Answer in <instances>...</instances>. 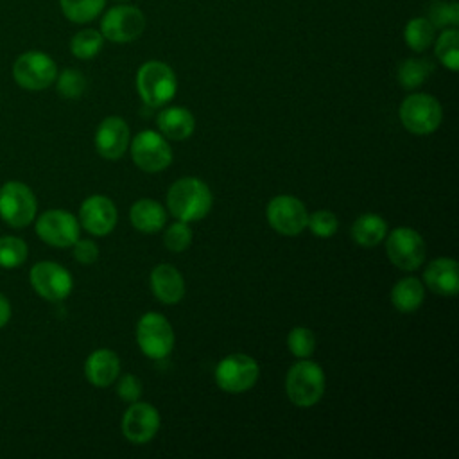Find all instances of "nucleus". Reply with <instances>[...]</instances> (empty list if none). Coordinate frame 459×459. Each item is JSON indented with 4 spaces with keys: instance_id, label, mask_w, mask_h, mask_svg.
<instances>
[{
    "instance_id": "nucleus-1",
    "label": "nucleus",
    "mask_w": 459,
    "mask_h": 459,
    "mask_svg": "<svg viewBox=\"0 0 459 459\" xmlns=\"http://www.w3.org/2000/svg\"><path fill=\"white\" fill-rule=\"evenodd\" d=\"M213 197L208 185L197 178H181L167 192V208L178 221H201L212 210Z\"/></svg>"
},
{
    "instance_id": "nucleus-2",
    "label": "nucleus",
    "mask_w": 459,
    "mask_h": 459,
    "mask_svg": "<svg viewBox=\"0 0 459 459\" xmlns=\"http://www.w3.org/2000/svg\"><path fill=\"white\" fill-rule=\"evenodd\" d=\"M136 90L140 99L151 106L160 108L174 99L178 79L174 70L163 61H147L136 72Z\"/></svg>"
},
{
    "instance_id": "nucleus-3",
    "label": "nucleus",
    "mask_w": 459,
    "mask_h": 459,
    "mask_svg": "<svg viewBox=\"0 0 459 459\" xmlns=\"http://www.w3.org/2000/svg\"><path fill=\"white\" fill-rule=\"evenodd\" d=\"M285 393L296 407L316 405L325 393L323 368L307 359L298 360L285 377Z\"/></svg>"
},
{
    "instance_id": "nucleus-4",
    "label": "nucleus",
    "mask_w": 459,
    "mask_h": 459,
    "mask_svg": "<svg viewBox=\"0 0 459 459\" xmlns=\"http://www.w3.org/2000/svg\"><path fill=\"white\" fill-rule=\"evenodd\" d=\"M398 115L409 133L430 134L439 127L443 109L436 97L429 93H411L402 100Z\"/></svg>"
},
{
    "instance_id": "nucleus-5",
    "label": "nucleus",
    "mask_w": 459,
    "mask_h": 459,
    "mask_svg": "<svg viewBox=\"0 0 459 459\" xmlns=\"http://www.w3.org/2000/svg\"><path fill=\"white\" fill-rule=\"evenodd\" d=\"M38 210L34 192L22 181H7L0 186V219L11 228L29 226Z\"/></svg>"
},
{
    "instance_id": "nucleus-6",
    "label": "nucleus",
    "mask_w": 459,
    "mask_h": 459,
    "mask_svg": "<svg viewBox=\"0 0 459 459\" xmlns=\"http://www.w3.org/2000/svg\"><path fill=\"white\" fill-rule=\"evenodd\" d=\"M13 77L23 90L39 91L56 81L57 66L48 54L41 50H27L16 57L13 65Z\"/></svg>"
},
{
    "instance_id": "nucleus-7",
    "label": "nucleus",
    "mask_w": 459,
    "mask_h": 459,
    "mask_svg": "<svg viewBox=\"0 0 459 459\" xmlns=\"http://www.w3.org/2000/svg\"><path fill=\"white\" fill-rule=\"evenodd\" d=\"M145 30V14L129 4H118L108 9L100 20V34L113 43H129Z\"/></svg>"
},
{
    "instance_id": "nucleus-8",
    "label": "nucleus",
    "mask_w": 459,
    "mask_h": 459,
    "mask_svg": "<svg viewBox=\"0 0 459 459\" xmlns=\"http://www.w3.org/2000/svg\"><path fill=\"white\" fill-rule=\"evenodd\" d=\"M138 348L149 359H165L174 348V330L165 316L147 312L136 325Z\"/></svg>"
},
{
    "instance_id": "nucleus-9",
    "label": "nucleus",
    "mask_w": 459,
    "mask_h": 459,
    "mask_svg": "<svg viewBox=\"0 0 459 459\" xmlns=\"http://www.w3.org/2000/svg\"><path fill=\"white\" fill-rule=\"evenodd\" d=\"M260 375L256 360L246 353H231L219 360L215 368V382L226 393L249 391Z\"/></svg>"
},
{
    "instance_id": "nucleus-10",
    "label": "nucleus",
    "mask_w": 459,
    "mask_h": 459,
    "mask_svg": "<svg viewBox=\"0 0 459 459\" xmlns=\"http://www.w3.org/2000/svg\"><path fill=\"white\" fill-rule=\"evenodd\" d=\"M385 237V253L398 269L414 271L423 264L427 247L423 237L416 230L409 226H400L391 230Z\"/></svg>"
},
{
    "instance_id": "nucleus-11",
    "label": "nucleus",
    "mask_w": 459,
    "mask_h": 459,
    "mask_svg": "<svg viewBox=\"0 0 459 459\" xmlns=\"http://www.w3.org/2000/svg\"><path fill=\"white\" fill-rule=\"evenodd\" d=\"M131 156L143 172H160L172 163V149L161 133L145 129L131 142Z\"/></svg>"
},
{
    "instance_id": "nucleus-12",
    "label": "nucleus",
    "mask_w": 459,
    "mask_h": 459,
    "mask_svg": "<svg viewBox=\"0 0 459 459\" xmlns=\"http://www.w3.org/2000/svg\"><path fill=\"white\" fill-rule=\"evenodd\" d=\"M265 217L269 226L285 237H296L307 228L308 212L305 204L294 195H276L269 201Z\"/></svg>"
},
{
    "instance_id": "nucleus-13",
    "label": "nucleus",
    "mask_w": 459,
    "mask_h": 459,
    "mask_svg": "<svg viewBox=\"0 0 459 459\" xmlns=\"http://www.w3.org/2000/svg\"><path fill=\"white\" fill-rule=\"evenodd\" d=\"M32 289L47 301H63L74 287L70 273L56 262H38L29 273Z\"/></svg>"
},
{
    "instance_id": "nucleus-14",
    "label": "nucleus",
    "mask_w": 459,
    "mask_h": 459,
    "mask_svg": "<svg viewBox=\"0 0 459 459\" xmlns=\"http://www.w3.org/2000/svg\"><path fill=\"white\" fill-rule=\"evenodd\" d=\"M38 237L54 247H70L79 238V221L66 210H47L36 221Z\"/></svg>"
},
{
    "instance_id": "nucleus-15",
    "label": "nucleus",
    "mask_w": 459,
    "mask_h": 459,
    "mask_svg": "<svg viewBox=\"0 0 459 459\" xmlns=\"http://www.w3.org/2000/svg\"><path fill=\"white\" fill-rule=\"evenodd\" d=\"M160 429V412L147 402H133L122 418V434L131 443L151 441Z\"/></svg>"
},
{
    "instance_id": "nucleus-16",
    "label": "nucleus",
    "mask_w": 459,
    "mask_h": 459,
    "mask_svg": "<svg viewBox=\"0 0 459 459\" xmlns=\"http://www.w3.org/2000/svg\"><path fill=\"white\" fill-rule=\"evenodd\" d=\"M118 219L115 203L106 195H90L79 208V224L91 235L104 237L111 233Z\"/></svg>"
},
{
    "instance_id": "nucleus-17",
    "label": "nucleus",
    "mask_w": 459,
    "mask_h": 459,
    "mask_svg": "<svg viewBox=\"0 0 459 459\" xmlns=\"http://www.w3.org/2000/svg\"><path fill=\"white\" fill-rule=\"evenodd\" d=\"M129 147V127L120 117H106L95 131V149L106 160H118Z\"/></svg>"
},
{
    "instance_id": "nucleus-18",
    "label": "nucleus",
    "mask_w": 459,
    "mask_h": 459,
    "mask_svg": "<svg viewBox=\"0 0 459 459\" xmlns=\"http://www.w3.org/2000/svg\"><path fill=\"white\" fill-rule=\"evenodd\" d=\"M425 285L439 296H455L459 292V265L454 258H434L425 273Z\"/></svg>"
},
{
    "instance_id": "nucleus-19",
    "label": "nucleus",
    "mask_w": 459,
    "mask_h": 459,
    "mask_svg": "<svg viewBox=\"0 0 459 459\" xmlns=\"http://www.w3.org/2000/svg\"><path fill=\"white\" fill-rule=\"evenodd\" d=\"M152 294L165 305H176L185 296V280L170 264H160L151 273Z\"/></svg>"
},
{
    "instance_id": "nucleus-20",
    "label": "nucleus",
    "mask_w": 459,
    "mask_h": 459,
    "mask_svg": "<svg viewBox=\"0 0 459 459\" xmlns=\"http://www.w3.org/2000/svg\"><path fill=\"white\" fill-rule=\"evenodd\" d=\"M120 373V360L118 355L111 350L100 348L88 355L84 362V375L90 384L95 387H108L111 385Z\"/></svg>"
},
{
    "instance_id": "nucleus-21",
    "label": "nucleus",
    "mask_w": 459,
    "mask_h": 459,
    "mask_svg": "<svg viewBox=\"0 0 459 459\" xmlns=\"http://www.w3.org/2000/svg\"><path fill=\"white\" fill-rule=\"evenodd\" d=\"M156 126L165 138L181 142V140H186L194 133L195 120H194V115L186 108L172 106V108L163 109L158 115Z\"/></svg>"
},
{
    "instance_id": "nucleus-22",
    "label": "nucleus",
    "mask_w": 459,
    "mask_h": 459,
    "mask_svg": "<svg viewBox=\"0 0 459 459\" xmlns=\"http://www.w3.org/2000/svg\"><path fill=\"white\" fill-rule=\"evenodd\" d=\"M131 224L142 233H156L167 222L165 208L154 199H138L129 212Z\"/></svg>"
},
{
    "instance_id": "nucleus-23",
    "label": "nucleus",
    "mask_w": 459,
    "mask_h": 459,
    "mask_svg": "<svg viewBox=\"0 0 459 459\" xmlns=\"http://www.w3.org/2000/svg\"><path fill=\"white\" fill-rule=\"evenodd\" d=\"M387 235V222L378 213H362L351 224V238L362 247L380 244Z\"/></svg>"
},
{
    "instance_id": "nucleus-24",
    "label": "nucleus",
    "mask_w": 459,
    "mask_h": 459,
    "mask_svg": "<svg viewBox=\"0 0 459 459\" xmlns=\"http://www.w3.org/2000/svg\"><path fill=\"white\" fill-rule=\"evenodd\" d=\"M423 299H425V289L421 281L414 276L398 280L391 289V303L398 312H403V314L414 312L416 308L421 307Z\"/></svg>"
},
{
    "instance_id": "nucleus-25",
    "label": "nucleus",
    "mask_w": 459,
    "mask_h": 459,
    "mask_svg": "<svg viewBox=\"0 0 459 459\" xmlns=\"http://www.w3.org/2000/svg\"><path fill=\"white\" fill-rule=\"evenodd\" d=\"M434 38H436V27L427 16H416L405 23L403 39L411 50L414 52L427 50L434 43Z\"/></svg>"
},
{
    "instance_id": "nucleus-26",
    "label": "nucleus",
    "mask_w": 459,
    "mask_h": 459,
    "mask_svg": "<svg viewBox=\"0 0 459 459\" xmlns=\"http://www.w3.org/2000/svg\"><path fill=\"white\" fill-rule=\"evenodd\" d=\"M108 0H59L61 13L72 23L93 22L104 11Z\"/></svg>"
},
{
    "instance_id": "nucleus-27",
    "label": "nucleus",
    "mask_w": 459,
    "mask_h": 459,
    "mask_svg": "<svg viewBox=\"0 0 459 459\" xmlns=\"http://www.w3.org/2000/svg\"><path fill=\"white\" fill-rule=\"evenodd\" d=\"M436 57L450 72L459 68V30L457 27H446L436 39Z\"/></svg>"
},
{
    "instance_id": "nucleus-28",
    "label": "nucleus",
    "mask_w": 459,
    "mask_h": 459,
    "mask_svg": "<svg viewBox=\"0 0 459 459\" xmlns=\"http://www.w3.org/2000/svg\"><path fill=\"white\" fill-rule=\"evenodd\" d=\"M104 45V36L97 29H82L70 39V52L77 59H93Z\"/></svg>"
},
{
    "instance_id": "nucleus-29",
    "label": "nucleus",
    "mask_w": 459,
    "mask_h": 459,
    "mask_svg": "<svg viewBox=\"0 0 459 459\" xmlns=\"http://www.w3.org/2000/svg\"><path fill=\"white\" fill-rule=\"evenodd\" d=\"M432 63L427 59H420V57H411L405 59L403 63H400L398 66V82L402 84V88L405 90H412L418 88L420 84L425 82V79L429 77V74L432 72Z\"/></svg>"
},
{
    "instance_id": "nucleus-30",
    "label": "nucleus",
    "mask_w": 459,
    "mask_h": 459,
    "mask_svg": "<svg viewBox=\"0 0 459 459\" xmlns=\"http://www.w3.org/2000/svg\"><path fill=\"white\" fill-rule=\"evenodd\" d=\"M27 244L13 235L0 237V267L14 269L27 260Z\"/></svg>"
},
{
    "instance_id": "nucleus-31",
    "label": "nucleus",
    "mask_w": 459,
    "mask_h": 459,
    "mask_svg": "<svg viewBox=\"0 0 459 459\" xmlns=\"http://www.w3.org/2000/svg\"><path fill=\"white\" fill-rule=\"evenodd\" d=\"M287 348L298 359H308L316 350V335L307 326H294L287 335Z\"/></svg>"
},
{
    "instance_id": "nucleus-32",
    "label": "nucleus",
    "mask_w": 459,
    "mask_h": 459,
    "mask_svg": "<svg viewBox=\"0 0 459 459\" xmlns=\"http://www.w3.org/2000/svg\"><path fill=\"white\" fill-rule=\"evenodd\" d=\"M56 82H57L59 95L65 97V99H77L86 90V77L79 70H75V68L63 70L56 77Z\"/></svg>"
},
{
    "instance_id": "nucleus-33",
    "label": "nucleus",
    "mask_w": 459,
    "mask_h": 459,
    "mask_svg": "<svg viewBox=\"0 0 459 459\" xmlns=\"http://www.w3.org/2000/svg\"><path fill=\"white\" fill-rule=\"evenodd\" d=\"M434 27H457L459 23V5L457 2H434L429 7L427 16Z\"/></svg>"
},
{
    "instance_id": "nucleus-34",
    "label": "nucleus",
    "mask_w": 459,
    "mask_h": 459,
    "mask_svg": "<svg viewBox=\"0 0 459 459\" xmlns=\"http://www.w3.org/2000/svg\"><path fill=\"white\" fill-rule=\"evenodd\" d=\"M163 242L169 251H174V253L185 251L192 242V230L188 228V222L178 221L170 224L163 233Z\"/></svg>"
},
{
    "instance_id": "nucleus-35",
    "label": "nucleus",
    "mask_w": 459,
    "mask_h": 459,
    "mask_svg": "<svg viewBox=\"0 0 459 459\" xmlns=\"http://www.w3.org/2000/svg\"><path fill=\"white\" fill-rule=\"evenodd\" d=\"M307 228L321 238H328L332 235H335L337 228H339V221L337 217L330 212V210H317L314 213H308V221H307Z\"/></svg>"
},
{
    "instance_id": "nucleus-36",
    "label": "nucleus",
    "mask_w": 459,
    "mask_h": 459,
    "mask_svg": "<svg viewBox=\"0 0 459 459\" xmlns=\"http://www.w3.org/2000/svg\"><path fill=\"white\" fill-rule=\"evenodd\" d=\"M117 391H118V396L124 402L133 403V402L140 400V396H142V384H140V380L134 375H124L118 380Z\"/></svg>"
},
{
    "instance_id": "nucleus-37",
    "label": "nucleus",
    "mask_w": 459,
    "mask_h": 459,
    "mask_svg": "<svg viewBox=\"0 0 459 459\" xmlns=\"http://www.w3.org/2000/svg\"><path fill=\"white\" fill-rule=\"evenodd\" d=\"M74 256L77 262L81 264H93L99 256V247L93 240L82 238V240H75L74 242Z\"/></svg>"
},
{
    "instance_id": "nucleus-38",
    "label": "nucleus",
    "mask_w": 459,
    "mask_h": 459,
    "mask_svg": "<svg viewBox=\"0 0 459 459\" xmlns=\"http://www.w3.org/2000/svg\"><path fill=\"white\" fill-rule=\"evenodd\" d=\"M9 319H11V303H9V299L0 292V328L5 326Z\"/></svg>"
},
{
    "instance_id": "nucleus-39",
    "label": "nucleus",
    "mask_w": 459,
    "mask_h": 459,
    "mask_svg": "<svg viewBox=\"0 0 459 459\" xmlns=\"http://www.w3.org/2000/svg\"><path fill=\"white\" fill-rule=\"evenodd\" d=\"M115 2H120V4H124V2H129V0H115Z\"/></svg>"
}]
</instances>
